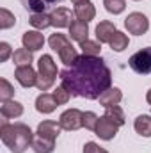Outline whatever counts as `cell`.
I'll return each mask as SVG.
<instances>
[{
	"instance_id": "cell-35",
	"label": "cell",
	"mask_w": 151,
	"mask_h": 153,
	"mask_svg": "<svg viewBox=\"0 0 151 153\" xmlns=\"http://www.w3.org/2000/svg\"><path fill=\"white\" fill-rule=\"evenodd\" d=\"M71 2L76 5V4H82V2H87V0H71Z\"/></svg>"
},
{
	"instance_id": "cell-6",
	"label": "cell",
	"mask_w": 151,
	"mask_h": 153,
	"mask_svg": "<svg viewBox=\"0 0 151 153\" xmlns=\"http://www.w3.org/2000/svg\"><path fill=\"white\" fill-rule=\"evenodd\" d=\"M124 27L130 34H135V36H142L148 32L150 29V20L142 14V13H132L126 16L124 20Z\"/></svg>"
},
{
	"instance_id": "cell-2",
	"label": "cell",
	"mask_w": 151,
	"mask_h": 153,
	"mask_svg": "<svg viewBox=\"0 0 151 153\" xmlns=\"http://www.w3.org/2000/svg\"><path fill=\"white\" fill-rule=\"evenodd\" d=\"M0 137H2V143L13 153H23L29 146H32V141H34V134L25 123L2 121Z\"/></svg>"
},
{
	"instance_id": "cell-30",
	"label": "cell",
	"mask_w": 151,
	"mask_h": 153,
	"mask_svg": "<svg viewBox=\"0 0 151 153\" xmlns=\"http://www.w3.org/2000/svg\"><path fill=\"white\" fill-rule=\"evenodd\" d=\"M53 98H55L57 105H64V103H68V102H70V98H71V93L61 85V87H57V89L53 91Z\"/></svg>"
},
{
	"instance_id": "cell-25",
	"label": "cell",
	"mask_w": 151,
	"mask_h": 153,
	"mask_svg": "<svg viewBox=\"0 0 151 153\" xmlns=\"http://www.w3.org/2000/svg\"><path fill=\"white\" fill-rule=\"evenodd\" d=\"M109 45H110V48L114 52H123L124 48H128V36L123 34L121 30H115V34L112 36Z\"/></svg>"
},
{
	"instance_id": "cell-12",
	"label": "cell",
	"mask_w": 151,
	"mask_h": 153,
	"mask_svg": "<svg viewBox=\"0 0 151 153\" xmlns=\"http://www.w3.org/2000/svg\"><path fill=\"white\" fill-rule=\"evenodd\" d=\"M21 43L30 52H38V50L43 48V45H44V38H43V34L39 30H27L23 34V38H21Z\"/></svg>"
},
{
	"instance_id": "cell-16",
	"label": "cell",
	"mask_w": 151,
	"mask_h": 153,
	"mask_svg": "<svg viewBox=\"0 0 151 153\" xmlns=\"http://www.w3.org/2000/svg\"><path fill=\"white\" fill-rule=\"evenodd\" d=\"M115 25H114L112 22H109V20H103V22H100L98 25H96V39L100 41V43H110V39L112 36L115 34Z\"/></svg>"
},
{
	"instance_id": "cell-4",
	"label": "cell",
	"mask_w": 151,
	"mask_h": 153,
	"mask_svg": "<svg viewBox=\"0 0 151 153\" xmlns=\"http://www.w3.org/2000/svg\"><path fill=\"white\" fill-rule=\"evenodd\" d=\"M57 78V64L53 62L52 55L44 53L39 57L38 62V89L39 91H48Z\"/></svg>"
},
{
	"instance_id": "cell-5",
	"label": "cell",
	"mask_w": 151,
	"mask_h": 153,
	"mask_svg": "<svg viewBox=\"0 0 151 153\" xmlns=\"http://www.w3.org/2000/svg\"><path fill=\"white\" fill-rule=\"evenodd\" d=\"M128 66H130L135 73H139V75H150L151 73V46L135 52V53L130 57Z\"/></svg>"
},
{
	"instance_id": "cell-23",
	"label": "cell",
	"mask_w": 151,
	"mask_h": 153,
	"mask_svg": "<svg viewBox=\"0 0 151 153\" xmlns=\"http://www.w3.org/2000/svg\"><path fill=\"white\" fill-rule=\"evenodd\" d=\"M80 48H82V53L84 55H89V57H100V52H101V43L100 41H84L80 43Z\"/></svg>"
},
{
	"instance_id": "cell-21",
	"label": "cell",
	"mask_w": 151,
	"mask_h": 153,
	"mask_svg": "<svg viewBox=\"0 0 151 153\" xmlns=\"http://www.w3.org/2000/svg\"><path fill=\"white\" fill-rule=\"evenodd\" d=\"M133 128L139 135L142 137H151V116H139L133 123Z\"/></svg>"
},
{
	"instance_id": "cell-14",
	"label": "cell",
	"mask_w": 151,
	"mask_h": 153,
	"mask_svg": "<svg viewBox=\"0 0 151 153\" xmlns=\"http://www.w3.org/2000/svg\"><path fill=\"white\" fill-rule=\"evenodd\" d=\"M73 14L76 16V20L89 23L91 20H94V16H96V9H94V5H93L89 0H87V2L76 4V5H75V11H73Z\"/></svg>"
},
{
	"instance_id": "cell-18",
	"label": "cell",
	"mask_w": 151,
	"mask_h": 153,
	"mask_svg": "<svg viewBox=\"0 0 151 153\" xmlns=\"http://www.w3.org/2000/svg\"><path fill=\"white\" fill-rule=\"evenodd\" d=\"M61 2L62 0H21L23 7L32 13H44L46 9H50L52 5L61 4Z\"/></svg>"
},
{
	"instance_id": "cell-8",
	"label": "cell",
	"mask_w": 151,
	"mask_h": 153,
	"mask_svg": "<svg viewBox=\"0 0 151 153\" xmlns=\"http://www.w3.org/2000/svg\"><path fill=\"white\" fill-rule=\"evenodd\" d=\"M117 130H119V125L110 119L109 116H101V117H98V123H96V130H94V134L100 137V139H103V141H110L115 137V134H117Z\"/></svg>"
},
{
	"instance_id": "cell-15",
	"label": "cell",
	"mask_w": 151,
	"mask_h": 153,
	"mask_svg": "<svg viewBox=\"0 0 151 153\" xmlns=\"http://www.w3.org/2000/svg\"><path fill=\"white\" fill-rule=\"evenodd\" d=\"M57 107H59V105H57L53 94H46V93H43V94H39L38 100H36V111L41 112V114H52Z\"/></svg>"
},
{
	"instance_id": "cell-7",
	"label": "cell",
	"mask_w": 151,
	"mask_h": 153,
	"mask_svg": "<svg viewBox=\"0 0 151 153\" xmlns=\"http://www.w3.org/2000/svg\"><path fill=\"white\" fill-rule=\"evenodd\" d=\"M59 125H61L62 130H68V132L78 130V128L84 126V112L78 111V109H70V111L61 114Z\"/></svg>"
},
{
	"instance_id": "cell-9",
	"label": "cell",
	"mask_w": 151,
	"mask_h": 153,
	"mask_svg": "<svg viewBox=\"0 0 151 153\" xmlns=\"http://www.w3.org/2000/svg\"><path fill=\"white\" fill-rule=\"evenodd\" d=\"M14 76L20 82V85H23V87L38 85V73L34 71L32 66H18L14 71Z\"/></svg>"
},
{
	"instance_id": "cell-13",
	"label": "cell",
	"mask_w": 151,
	"mask_h": 153,
	"mask_svg": "<svg viewBox=\"0 0 151 153\" xmlns=\"http://www.w3.org/2000/svg\"><path fill=\"white\" fill-rule=\"evenodd\" d=\"M70 36L73 41L76 43H84L89 39V27L85 22H80V20H73L71 25H70Z\"/></svg>"
},
{
	"instance_id": "cell-17",
	"label": "cell",
	"mask_w": 151,
	"mask_h": 153,
	"mask_svg": "<svg viewBox=\"0 0 151 153\" xmlns=\"http://www.w3.org/2000/svg\"><path fill=\"white\" fill-rule=\"evenodd\" d=\"M0 114L4 116V119H14V117H20V116L23 114V105H21L20 102H14V100L2 102Z\"/></svg>"
},
{
	"instance_id": "cell-26",
	"label": "cell",
	"mask_w": 151,
	"mask_h": 153,
	"mask_svg": "<svg viewBox=\"0 0 151 153\" xmlns=\"http://www.w3.org/2000/svg\"><path fill=\"white\" fill-rule=\"evenodd\" d=\"M14 23H16V18H14V14H13L11 11H7L5 7H2V9H0V29H2V30H5V29H11Z\"/></svg>"
},
{
	"instance_id": "cell-22",
	"label": "cell",
	"mask_w": 151,
	"mask_h": 153,
	"mask_svg": "<svg viewBox=\"0 0 151 153\" xmlns=\"http://www.w3.org/2000/svg\"><path fill=\"white\" fill-rule=\"evenodd\" d=\"M13 62L16 64V66H30V62H32V52L29 50V48H18V50H14V53H13Z\"/></svg>"
},
{
	"instance_id": "cell-1",
	"label": "cell",
	"mask_w": 151,
	"mask_h": 153,
	"mask_svg": "<svg viewBox=\"0 0 151 153\" xmlns=\"http://www.w3.org/2000/svg\"><path fill=\"white\" fill-rule=\"evenodd\" d=\"M61 85L85 100H98L112 85V73L101 57L80 55L73 66L61 71Z\"/></svg>"
},
{
	"instance_id": "cell-24",
	"label": "cell",
	"mask_w": 151,
	"mask_h": 153,
	"mask_svg": "<svg viewBox=\"0 0 151 153\" xmlns=\"http://www.w3.org/2000/svg\"><path fill=\"white\" fill-rule=\"evenodd\" d=\"M29 22H30V25H32L34 29H38V30H43V29H46V27L52 25L50 14H44V13H34Z\"/></svg>"
},
{
	"instance_id": "cell-29",
	"label": "cell",
	"mask_w": 151,
	"mask_h": 153,
	"mask_svg": "<svg viewBox=\"0 0 151 153\" xmlns=\"http://www.w3.org/2000/svg\"><path fill=\"white\" fill-rule=\"evenodd\" d=\"M103 5L109 13L112 14H121L126 7V2L124 0H103Z\"/></svg>"
},
{
	"instance_id": "cell-34",
	"label": "cell",
	"mask_w": 151,
	"mask_h": 153,
	"mask_svg": "<svg viewBox=\"0 0 151 153\" xmlns=\"http://www.w3.org/2000/svg\"><path fill=\"white\" fill-rule=\"evenodd\" d=\"M146 100H148V103L151 105V89L148 91V94H146Z\"/></svg>"
},
{
	"instance_id": "cell-36",
	"label": "cell",
	"mask_w": 151,
	"mask_h": 153,
	"mask_svg": "<svg viewBox=\"0 0 151 153\" xmlns=\"http://www.w3.org/2000/svg\"><path fill=\"white\" fill-rule=\"evenodd\" d=\"M137 2H139V0H137Z\"/></svg>"
},
{
	"instance_id": "cell-31",
	"label": "cell",
	"mask_w": 151,
	"mask_h": 153,
	"mask_svg": "<svg viewBox=\"0 0 151 153\" xmlns=\"http://www.w3.org/2000/svg\"><path fill=\"white\" fill-rule=\"evenodd\" d=\"M96 123H98V116L94 112H84V126L87 130H96Z\"/></svg>"
},
{
	"instance_id": "cell-27",
	"label": "cell",
	"mask_w": 151,
	"mask_h": 153,
	"mask_svg": "<svg viewBox=\"0 0 151 153\" xmlns=\"http://www.w3.org/2000/svg\"><path fill=\"white\" fill-rule=\"evenodd\" d=\"M105 116H109L110 119H114L119 126H123V125H124V112H123V109H121L119 105L107 107V109H105Z\"/></svg>"
},
{
	"instance_id": "cell-19",
	"label": "cell",
	"mask_w": 151,
	"mask_h": 153,
	"mask_svg": "<svg viewBox=\"0 0 151 153\" xmlns=\"http://www.w3.org/2000/svg\"><path fill=\"white\" fill-rule=\"evenodd\" d=\"M100 103L107 109V107H114V105H119V102L123 100V93H121V89H117V87H110V89H107L100 98Z\"/></svg>"
},
{
	"instance_id": "cell-11",
	"label": "cell",
	"mask_w": 151,
	"mask_h": 153,
	"mask_svg": "<svg viewBox=\"0 0 151 153\" xmlns=\"http://www.w3.org/2000/svg\"><path fill=\"white\" fill-rule=\"evenodd\" d=\"M61 125L57 123V121H52V119H46V121H43V123H39L38 126V135L41 137H44V139H50V141H55L57 137H59V134H61Z\"/></svg>"
},
{
	"instance_id": "cell-20",
	"label": "cell",
	"mask_w": 151,
	"mask_h": 153,
	"mask_svg": "<svg viewBox=\"0 0 151 153\" xmlns=\"http://www.w3.org/2000/svg\"><path fill=\"white\" fill-rule=\"evenodd\" d=\"M32 150H34V153H53L55 141H50V139H44L41 135H36L34 141H32Z\"/></svg>"
},
{
	"instance_id": "cell-3",
	"label": "cell",
	"mask_w": 151,
	"mask_h": 153,
	"mask_svg": "<svg viewBox=\"0 0 151 153\" xmlns=\"http://www.w3.org/2000/svg\"><path fill=\"white\" fill-rule=\"evenodd\" d=\"M48 43H50V48L59 53L61 61H62L66 66H73L75 61L80 57L78 52H76V48L71 45V41L66 38L64 34H59V32L52 34L50 39H48Z\"/></svg>"
},
{
	"instance_id": "cell-33",
	"label": "cell",
	"mask_w": 151,
	"mask_h": 153,
	"mask_svg": "<svg viewBox=\"0 0 151 153\" xmlns=\"http://www.w3.org/2000/svg\"><path fill=\"white\" fill-rule=\"evenodd\" d=\"M84 153H109V152L103 150V148H100L96 143H85V146H84Z\"/></svg>"
},
{
	"instance_id": "cell-32",
	"label": "cell",
	"mask_w": 151,
	"mask_h": 153,
	"mask_svg": "<svg viewBox=\"0 0 151 153\" xmlns=\"http://www.w3.org/2000/svg\"><path fill=\"white\" fill-rule=\"evenodd\" d=\"M9 57H11V45L2 41L0 43V62H5Z\"/></svg>"
},
{
	"instance_id": "cell-10",
	"label": "cell",
	"mask_w": 151,
	"mask_h": 153,
	"mask_svg": "<svg viewBox=\"0 0 151 153\" xmlns=\"http://www.w3.org/2000/svg\"><path fill=\"white\" fill-rule=\"evenodd\" d=\"M50 22L53 27L57 29H64V27H70L71 25V11L66 9V7H57L55 11L50 13Z\"/></svg>"
},
{
	"instance_id": "cell-28",
	"label": "cell",
	"mask_w": 151,
	"mask_h": 153,
	"mask_svg": "<svg viewBox=\"0 0 151 153\" xmlns=\"http://www.w3.org/2000/svg\"><path fill=\"white\" fill-rule=\"evenodd\" d=\"M14 96V87L9 84L7 78H0V100L2 102H7Z\"/></svg>"
}]
</instances>
